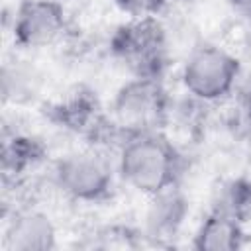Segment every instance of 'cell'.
<instances>
[{
  "instance_id": "obj_9",
  "label": "cell",
  "mask_w": 251,
  "mask_h": 251,
  "mask_svg": "<svg viewBox=\"0 0 251 251\" xmlns=\"http://www.w3.org/2000/svg\"><path fill=\"white\" fill-rule=\"evenodd\" d=\"M55 245V226L43 212H18L6 229V247L10 251H51Z\"/></svg>"
},
{
  "instance_id": "obj_7",
  "label": "cell",
  "mask_w": 251,
  "mask_h": 251,
  "mask_svg": "<svg viewBox=\"0 0 251 251\" xmlns=\"http://www.w3.org/2000/svg\"><path fill=\"white\" fill-rule=\"evenodd\" d=\"M67 31L61 0H22L14 18V43L24 49L53 45Z\"/></svg>"
},
{
  "instance_id": "obj_11",
  "label": "cell",
  "mask_w": 251,
  "mask_h": 251,
  "mask_svg": "<svg viewBox=\"0 0 251 251\" xmlns=\"http://www.w3.org/2000/svg\"><path fill=\"white\" fill-rule=\"evenodd\" d=\"M47 157V147L39 137L16 133L2 145V173L4 176H22L29 169L43 163Z\"/></svg>"
},
{
  "instance_id": "obj_6",
  "label": "cell",
  "mask_w": 251,
  "mask_h": 251,
  "mask_svg": "<svg viewBox=\"0 0 251 251\" xmlns=\"http://www.w3.org/2000/svg\"><path fill=\"white\" fill-rule=\"evenodd\" d=\"M53 180L71 200L86 204L104 202L114 192L112 165L94 151L61 157L53 167Z\"/></svg>"
},
{
  "instance_id": "obj_3",
  "label": "cell",
  "mask_w": 251,
  "mask_h": 251,
  "mask_svg": "<svg viewBox=\"0 0 251 251\" xmlns=\"http://www.w3.org/2000/svg\"><path fill=\"white\" fill-rule=\"evenodd\" d=\"M110 53L133 76L163 78L171 61L167 29L157 16L133 18L114 29Z\"/></svg>"
},
{
  "instance_id": "obj_1",
  "label": "cell",
  "mask_w": 251,
  "mask_h": 251,
  "mask_svg": "<svg viewBox=\"0 0 251 251\" xmlns=\"http://www.w3.org/2000/svg\"><path fill=\"white\" fill-rule=\"evenodd\" d=\"M186 167V157L163 131L135 133L120 147V176L149 196L178 186Z\"/></svg>"
},
{
  "instance_id": "obj_8",
  "label": "cell",
  "mask_w": 251,
  "mask_h": 251,
  "mask_svg": "<svg viewBox=\"0 0 251 251\" xmlns=\"http://www.w3.org/2000/svg\"><path fill=\"white\" fill-rule=\"evenodd\" d=\"M188 216V198L178 186L151 196L143 235L153 245H171Z\"/></svg>"
},
{
  "instance_id": "obj_13",
  "label": "cell",
  "mask_w": 251,
  "mask_h": 251,
  "mask_svg": "<svg viewBox=\"0 0 251 251\" xmlns=\"http://www.w3.org/2000/svg\"><path fill=\"white\" fill-rule=\"evenodd\" d=\"M145 235L143 231L133 229L131 226L124 224H112L96 229L92 233V241L88 247L96 249H137L143 243Z\"/></svg>"
},
{
  "instance_id": "obj_12",
  "label": "cell",
  "mask_w": 251,
  "mask_h": 251,
  "mask_svg": "<svg viewBox=\"0 0 251 251\" xmlns=\"http://www.w3.org/2000/svg\"><path fill=\"white\" fill-rule=\"evenodd\" d=\"M210 210L233 218L243 226L251 222V176H233L222 182L214 192Z\"/></svg>"
},
{
  "instance_id": "obj_10",
  "label": "cell",
  "mask_w": 251,
  "mask_h": 251,
  "mask_svg": "<svg viewBox=\"0 0 251 251\" xmlns=\"http://www.w3.org/2000/svg\"><path fill=\"white\" fill-rule=\"evenodd\" d=\"M245 239L241 222L210 210L192 237V247L196 251H237L245 245Z\"/></svg>"
},
{
  "instance_id": "obj_14",
  "label": "cell",
  "mask_w": 251,
  "mask_h": 251,
  "mask_svg": "<svg viewBox=\"0 0 251 251\" xmlns=\"http://www.w3.org/2000/svg\"><path fill=\"white\" fill-rule=\"evenodd\" d=\"M227 127L241 143L251 147V84L241 86L227 114Z\"/></svg>"
},
{
  "instance_id": "obj_17",
  "label": "cell",
  "mask_w": 251,
  "mask_h": 251,
  "mask_svg": "<svg viewBox=\"0 0 251 251\" xmlns=\"http://www.w3.org/2000/svg\"><path fill=\"white\" fill-rule=\"evenodd\" d=\"M159 2H161L163 6H167L169 2H186V0H159Z\"/></svg>"
},
{
  "instance_id": "obj_4",
  "label": "cell",
  "mask_w": 251,
  "mask_h": 251,
  "mask_svg": "<svg viewBox=\"0 0 251 251\" xmlns=\"http://www.w3.org/2000/svg\"><path fill=\"white\" fill-rule=\"evenodd\" d=\"M173 116V98L163 78L133 76L124 82L112 100V118L126 133L163 131Z\"/></svg>"
},
{
  "instance_id": "obj_15",
  "label": "cell",
  "mask_w": 251,
  "mask_h": 251,
  "mask_svg": "<svg viewBox=\"0 0 251 251\" xmlns=\"http://www.w3.org/2000/svg\"><path fill=\"white\" fill-rule=\"evenodd\" d=\"M120 10L127 12L131 18L141 16H157L165 6L159 0H114Z\"/></svg>"
},
{
  "instance_id": "obj_2",
  "label": "cell",
  "mask_w": 251,
  "mask_h": 251,
  "mask_svg": "<svg viewBox=\"0 0 251 251\" xmlns=\"http://www.w3.org/2000/svg\"><path fill=\"white\" fill-rule=\"evenodd\" d=\"M43 116L53 126L80 135L92 147H122L126 143V133L104 112L98 94L86 84H76L63 98L45 104Z\"/></svg>"
},
{
  "instance_id": "obj_16",
  "label": "cell",
  "mask_w": 251,
  "mask_h": 251,
  "mask_svg": "<svg viewBox=\"0 0 251 251\" xmlns=\"http://www.w3.org/2000/svg\"><path fill=\"white\" fill-rule=\"evenodd\" d=\"M231 10L251 24V0H227Z\"/></svg>"
},
{
  "instance_id": "obj_5",
  "label": "cell",
  "mask_w": 251,
  "mask_h": 251,
  "mask_svg": "<svg viewBox=\"0 0 251 251\" xmlns=\"http://www.w3.org/2000/svg\"><path fill=\"white\" fill-rule=\"evenodd\" d=\"M241 73L237 57L216 45L196 47L182 67V84L192 98L200 102H216L226 98Z\"/></svg>"
}]
</instances>
